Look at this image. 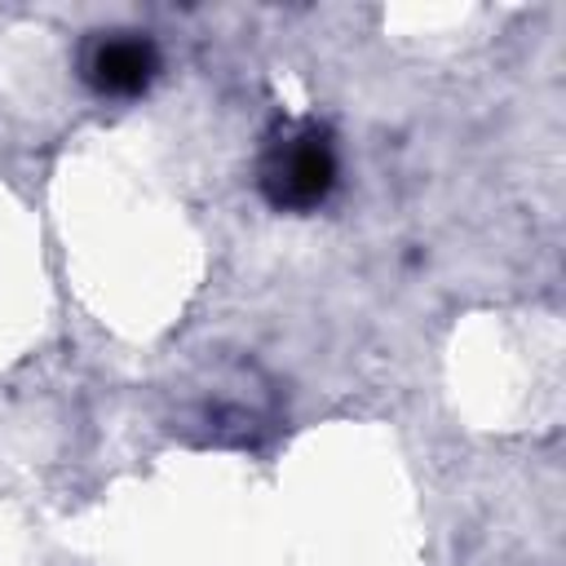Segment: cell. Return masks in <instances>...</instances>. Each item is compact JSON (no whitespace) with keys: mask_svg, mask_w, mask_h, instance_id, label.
I'll list each match as a JSON object with an SVG mask.
<instances>
[{"mask_svg":"<svg viewBox=\"0 0 566 566\" xmlns=\"http://www.w3.org/2000/svg\"><path fill=\"white\" fill-rule=\"evenodd\" d=\"M159 44L146 31L106 27L80 49V75L97 97H142L159 80Z\"/></svg>","mask_w":566,"mask_h":566,"instance_id":"obj_3","label":"cell"},{"mask_svg":"<svg viewBox=\"0 0 566 566\" xmlns=\"http://www.w3.org/2000/svg\"><path fill=\"white\" fill-rule=\"evenodd\" d=\"M340 181L336 133L323 119H283L261 146L256 190L274 212H318Z\"/></svg>","mask_w":566,"mask_h":566,"instance_id":"obj_1","label":"cell"},{"mask_svg":"<svg viewBox=\"0 0 566 566\" xmlns=\"http://www.w3.org/2000/svg\"><path fill=\"white\" fill-rule=\"evenodd\" d=\"M274 420V394L265 380H256L252 367H230V376L195 398V424L203 429V442L217 447H256Z\"/></svg>","mask_w":566,"mask_h":566,"instance_id":"obj_2","label":"cell"}]
</instances>
